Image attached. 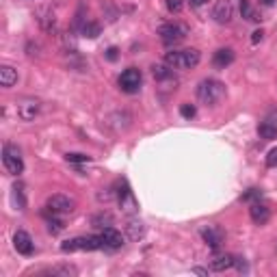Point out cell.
I'll use <instances>...</instances> for the list:
<instances>
[{"label": "cell", "mask_w": 277, "mask_h": 277, "mask_svg": "<svg viewBox=\"0 0 277 277\" xmlns=\"http://www.w3.org/2000/svg\"><path fill=\"white\" fill-rule=\"evenodd\" d=\"M225 97V85L216 78H204L197 85V100L206 106H216Z\"/></svg>", "instance_id": "1"}, {"label": "cell", "mask_w": 277, "mask_h": 277, "mask_svg": "<svg viewBox=\"0 0 277 277\" xmlns=\"http://www.w3.org/2000/svg\"><path fill=\"white\" fill-rule=\"evenodd\" d=\"M202 61V52L197 48H186V50H173L165 54V63L173 69H193Z\"/></svg>", "instance_id": "2"}, {"label": "cell", "mask_w": 277, "mask_h": 277, "mask_svg": "<svg viewBox=\"0 0 277 277\" xmlns=\"http://www.w3.org/2000/svg\"><path fill=\"white\" fill-rule=\"evenodd\" d=\"M158 35H160V41L165 43V46H176V43H180L184 37L188 35V26L180 24V22H169V24L160 26Z\"/></svg>", "instance_id": "3"}, {"label": "cell", "mask_w": 277, "mask_h": 277, "mask_svg": "<svg viewBox=\"0 0 277 277\" xmlns=\"http://www.w3.org/2000/svg\"><path fill=\"white\" fill-rule=\"evenodd\" d=\"M102 247H104L102 236H78L72 241H65L61 245V251H95Z\"/></svg>", "instance_id": "4"}, {"label": "cell", "mask_w": 277, "mask_h": 277, "mask_svg": "<svg viewBox=\"0 0 277 277\" xmlns=\"http://www.w3.org/2000/svg\"><path fill=\"white\" fill-rule=\"evenodd\" d=\"M2 165L11 176H20L24 171V160H22V154L18 150V145L13 143H7L2 148Z\"/></svg>", "instance_id": "5"}, {"label": "cell", "mask_w": 277, "mask_h": 277, "mask_svg": "<svg viewBox=\"0 0 277 277\" xmlns=\"http://www.w3.org/2000/svg\"><path fill=\"white\" fill-rule=\"evenodd\" d=\"M46 208L50 210V215H69V213H74V208H76V202L69 195H50L48 197V202H46Z\"/></svg>", "instance_id": "6"}, {"label": "cell", "mask_w": 277, "mask_h": 277, "mask_svg": "<svg viewBox=\"0 0 277 277\" xmlns=\"http://www.w3.org/2000/svg\"><path fill=\"white\" fill-rule=\"evenodd\" d=\"M141 80H143L141 69L128 67L122 72V76H119V87H122V91H126V93H137V91L141 89Z\"/></svg>", "instance_id": "7"}, {"label": "cell", "mask_w": 277, "mask_h": 277, "mask_svg": "<svg viewBox=\"0 0 277 277\" xmlns=\"http://www.w3.org/2000/svg\"><path fill=\"white\" fill-rule=\"evenodd\" d=\"M41 113V102L37 97H24L18 102V117L22 122H32Z\"/></svg>", "instance_id": "8"}, {"label": "cell", "mask_w": 277, "mask_h": 277, "mask_svg": "<svg viewBox=\"0 0 277 277\" xmlns=\"http://www.w3.org/2000/svg\"><path fill=\"white\" fill-rule=\"evenodd\" d=\"M213 18L216 24H230L232 18H234V4H232V0H216L213 9Z\"/></svg>", "instance_id": "9"}, {"label": "cell", "mask_w": 277, "mask_h": 277, "mask_svg": "<svg viewBox=\"0 0 277 277\" xmlns=\"http://www.w3.org/2000/svg\"><path fill=\"white\" fill-rule=\"evenodd\" d=\"M202 238L206 241V245H208L213 251H219V247L223 245V230H221L219 225H208V227H204L202 230Z\"/></svg>", "instance_id": "10"}, {"label": "cell", "mask_w": 277, "mask_h": 277, "mask_svg": "<svg viewBox=\"0 0 277 277\" xmlns=\"http://www.w3.org/2000/svg\"><path fill=\"white\" fill-rule=\"evenodd\" d=\"M13 247L18 249V253H22V256H32V251H35V243H32V238H31L29 232H24V230L15 232Z\"/></svg>", "instance_id": "11"}, {"label": "cell", "mask_w": 277, "mask_h": 277, "mask_svg": "<svg viewBox=\"0 0 277 277\" xmlns=\"http://www.w3.org/2000/svg\"><path fill=\"white\" fill-rule=\"evenodd\" d=\"M249 216H251V221L256 225H264V223H269V219H271V208L267 204L253 202L249 206Z\"/></svg>", "instance_id": "12"}, {"label": "cell", "mask_w": 277, "mask_h": 277, "mask_svg": "<svg viewBox=\"0 0 277 277\" xmlns=\"http://www.w3.org/2000/svg\"><path fill=\"white\" fill-rule=\"evenodd\" d=\"M102 243H104V247L108 249H122L123 247V236H122V232H117L115 227H104L102 230Z\"/></svg>", "instance_id": "13"}, {"label": "cell", "mask_w": 277, "mask_h": 277, "mask_svg": "<svg viewBox=\"0 0 277 277\" xmlns=\"http://www.w3.org/2000/svg\"><path fill=\"white\" fill-rule=\"evenodd\" d=\"M37 22L46 32H54L57 31V18H54L52 9H39L37 11Z\"/></svg>", "instance_id": "14"}, {"label": "cell", "mask_w": 277, "mask_h": 277, "mask_svg": "<svg viewBox=\"0 0 277 277\" xmlns=\"http://www.w3.org/2000/svg\"><path fill=\"white\" fill-rule=\"evenodd\" d=\"M232 63H234V50H232V48H219V50L215 52V57H213L215 67L225 69L227 65H232Z\"/></svg>", "instance_id": "15"}, {"label": "cell", "mask_w": 277, "mask_h": 277, "mask_svg": "<svg viewBox=\"0 0 277 277\" xmlns=\"http://www.w3.org/2000/svg\"><path fill=\"white\" fill-rule=\"evenodd\" d=\"M234 256H230V253H221V256H215L210 260V269L216 271V273H221V271H227L234 267Z\"/></svg>", "instance_id": "16"}, {"label": "cell", "mask_w": 277, "mask_h": 277, "mask_svg": "<svg viewBox=\"0 0 277 277\" xmlns=\"http://www.w3.org/2000/svg\"><path fill=\"white\" fill-rule=\"evenodd\" d=\"M15 83H18V69L11 67V65H2L0 67V85L4 89H11Z\"/></svg>", "instance_id": "17"}, {"label": "cell", "mask_w": 277, "mask_h": 277, "mask_svg": "<svg viewBox=\"0 0 277 277\" xmlns=\"http://www.w3.org/2000/svg\"><path fill=\"white\" fill-rule=\"evenodd\" d=\"M126 234L130 241H141V238L145 236V225L141 223L139 219H128V223H126Z\"/></svg>", "instance_id": "18"}, {"label": "cell", "mask_w": 277, "mask_h": 277, "mask_svg": "<svg viewBox=\"0 0 277 277\" xmlns=\"http://www.w3.org/2000/svg\"><path fill=\"white\" fill-rule=\"evenodd\" d=\"M152 74H154L156 80H160V83H165V80H171L173 78V67H169V65H162V63H156L152 65Z\"/></svg>", "instance_id": "19"}, {"label": "cell", "mask_w": 277, "mask_h": 277, "mask_svg": "<svg viewBox=\"0 0 277 277\" xmlns=\"http://www.w3.org/2000/svg\"><path fill=\"white\" fill-rule=\"evenodd\" d=\"M48 275H57V277H76L78 275V269L72 267V264H59V267H52L46 271Z\"/></svg>", "instance_id": "20"}, {"label": "cell", "mask_w": 277, "mask_h": 277, "mask_svg": "<svg viewBox=\"0 0 277 277\" xmlns=\"http://www.w3.org/2000/svg\"><path fill=\"white\" fill-rule=\"evenodd\" d=\"M80 32H83V37H87V39H95L102 32V26H100V22H85Z\"/></svg>", "instance_id": "21"}, {"label": "cell", "mask_w": 277, "mask_h": 277, "mask_svg": "<svg viewBox=\"0 0 277 277\" xmlns=\"http://www.w3.org/2000/svg\"><path fill=\"white\" fill-rule=\"evenodd\" d=\"M258 134H260V137H262V139H267V141H273V139H277V123H271V122L260 123Z\"/></svg>", "instance_id": "22"}, {"label": "cell", "mask_w": 277, "mask_h": 277, "mask_svg": "<svg viewBox=\"0 0 277 277\" xmlns=\"http://www.w3.org/2000/svg\"><path fill=\"white\" fill-rule=\"evenodd\" d=\"M11 199H13V204L18 206V210H24L26 208V199H24V191H22V186H18V184H15L13 188H11Z\"/></svg>", "instance_id": "23"}, {"label": "cell", "mask_w": 277, "mask_h": 277, "mask_svg": "<svg viewBox=\"0 0 277 277\" xmlns=\"http://www.w3.org/2000/svg\"><path fill=\"white\" fill-rule=\"evenodd\" d=\"M241 13L245 20H251V22H258V13L251 9V4H249V0H241Z\"/></svg>", "instance_id": "24"}, {"label": "cell", "mask_w": 277, "mask_h": 277, "mask_svg": "<svg viewBox=\"0 0 277 277\" xmlns=\"http://www.w3.org/2000/svg\"><path fill=\"white\" fill-rule=\"evenodd\" d=\"M91 223H93L95 227H102V230H104V227H108L113 223V216L108 213H100V215H95L93 219H91Z\"/></svg>", "instance_id": "25"}, {"label": "cell", "mask_w": 277, "mask_h": 277, "mask_svg": "<svg viewBox=\"0 0 277 277\" xmlns=\"http://www.w3.org/2000/svg\"><path fill=\"white\" fill-rule=\"evenodd\" d=\"M65 160L67 162H91V156H87V154H78V152H69V154H65Z\"/></svg>", "instance_id": "26"}, {"label": "cell", "mask_w": 277, "mask_h": 277, "mask_svg": "<svg viewBox=\"0 0 277 277\" xmlns=\"http://www.w3.org/2000/svg\"><path fill=\"white\" fill-rule=\"evenodd\" d=\"M260 197H262V191H260V188H249V191L243 195V202L253 204V202H260Z\"/></svg>", "instance_id": "27"}, {"label": "cell", "mask_w": 277, "mask_h": 277, "mask_svg": "<svg viewBox=\"0 0 277 277\" xmlns=\"http://www.w3.org/2000/svg\"><path fill=\"white\" fill-rule=\"evenodd\" d=\"M63 230H65L63 221H59V219H50V221H48V232H50V234H59V232H63Z\"/></svg>", "instance_id": "28"}, {"label": "cell", "mask_w": 277, "mask_h": 277, "mask_svg": "<svg viewBox=\"0 0 277 277\" xmlns=\"http://www.w3.org/2000/svg\"><path fill=\"white\" fill-rule=\"evenodd\" d=\"M195 113H197V108H195L193 104H182V106H180V115H182L184 119H193Z\"/></svg>", "instance_id": "29"}, {"label": "cell", "mask_w": 277, "mask_h": 277, "mask_svg": "<svg viewBox=\"0 0 277 277\" xmlns=\"http://www.w3.org/2000/svg\"><path fill=\"white\" fill-rule=\"evenodd\" d=\"M167 9H169L171 13H180L184 9V0H167Z\"/></svg>", "instance_id": "30"}, {"label": "cell", "mask_w": 277, "mask_h": 277, "mask_svg": "<svg viewBox=\"0 0 277 277\" xmlns=\"http://www.w3.org/2000/svg\"><path fill=\"white\" fill-rule=\"evenodd\" d=\"M39 50H41L39 43H35V41L26 43V54H29V57H39Z\"/></svg>", "instance_id": "31"}, {"label": "cell", "mask_w": 277, "mask_h": 277, "mask_svg": "<svg viewBox=\"0 0 277 277\" xmlns=\"http://www.w3.org/2000/svg\"><path fill=\"white\" fill-rule=\"evenodd\" d=\"M106 59H108V61H117V59H119V48H115V46L108 48V50H106Z\"/></svg>", "instance_id": "32"}, {"label": "cell", "mask_w": 277, "mask_h": 277, "mask_svg": "<svg viewBox=\"0 0 277 277\" xmlns=\"http://www.w3.org/2000/svg\"><path fill=\"white\" fill-rule=\"evenodd\" d=\"M267 165H269V167H277V148L269 152V156H267Z\"/></svg>", "instance_id": "33"}, {"label": "cell", "mask_w": 277, "mask_h": 277, "mask_svg": "<svg viewBox=\"0 0 277 277\" xmlns=\"http://www.w3.org/2000/svg\"><path fill=\"white\" fill-rule=\"evenodd\" d=\"M262 39H264V31L262 29H258V31L251 32V43H260Z\"/></svg>", "instance_id": "34"}, {"label": "cell", "mask_w": 277, "mask_h": 277, "mask_svg": "<svg viewBox=\"0 0 277 277\" xmlns=\"http://www.w3.org/2000/svg\"><path fill=\"white\" fill-rule=\"evenodd\" d=\"M260 4H262V7H273L275 0H260Z\"/></svg>", "instance_id": "35"}, {"label": "cell", "mask_w": 277, "mask_h": 277, "mask_svg": "<svg viewBox=\"0 0 277 277\" xmlns=\"http://www.w3.org/2000/svg\"><path fill=\"white\" fill-rule=\"evenodd\" d=\"M206 2H208V0H191L193 7H202V4H206Z\"/></svg>", "instance_id": "36"}, {"label": "cell", "mask_w": 277, "mask_h": 277, "mask_svg": "<svg viewBox=\"0 0 277 277\" xmlns=\"http://www.w3.org/2000/svg\"><path fill=\"white\" fill-rule=\"evenodd\" d=\"M193 273H197V275H208V271H206V269H193Z\"/></svg>", "instance_id": "37"}]
</instances>
